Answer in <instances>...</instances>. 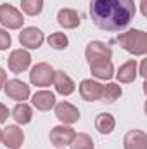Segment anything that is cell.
I'll return each mask as SVG.
<instances>
[{"label": "cell", "instance_id": "1", "mask_svg": "<svg viewBox=\"0 0 147 149\" xmlns=\"http://www.w3.org/2000/svg\"><path fill=\"white\" fill-rule=\"evenodd\" d=\"M88 12L99 30L121 31L133 21L137 5L133 0H90Z\"/></svg>", "mask_w": 147, "mask_h": 149}, {"label": "cell", "instance_id": "2", "mask_svg": "<svg viewBox=\"0 0 147 149\" xmlns=\"http://www.w3.org/2000/svg\"><path fill=\"white\" fill-rule=\"evenodd\" d=\"M119 47H123L132 56H146L147 54V33L142 30H128L116 37Z\"/></svg>", "mask_w": 147, "mask_h": 149}, {"label": "cell", "instance_id": "3", "mask_svg": "<svg viewBox=\"0 0 147 149\" xmlns=\"http://www.w3.org/2000/svg\"><path fill=\"white\" fill-rule=\"evenodd\" d=\"M0 24L7 30H21L24 24V16L10 3L0 5Z\"/></svg>", "mask_w": 147, "mask_h": 149}, {"label": "cell", "instance_id": "4", "mask_svg": "<svg viewBox=\"0 0 147 149\" xmlns=\"http://www.w3.org/2000/svg\"><path fill=\"white\" fill-rule=\"evenodd\" d=\"M54 68L47 63H38L37 66L31 68L30 71V83L35 87H50V83L54 81Z\"/></svg>", "mask_w": 147, "mask_h": 149}, {"label": "cell", "instance_id": "5", "mask_svg": "<svg viewBox=\"0 0 147 149\" xmlns=\"http://www.w3.org/2000/svg\"><path fill=\"white\" fill-rule=\"evenodd\" d=\"M85 57L90 63H95V61H111L112 57V49H111L107 43L101 42V40H94L90 42L87 47H85Z\"/></svg>", "mask_w": 147, "mask_h": 149}, {"label": "cell", "instance_id": "6", "mask_svg": "<svg viewBox=\"0 0 147 149\" xmlns=\"http://www.w3.org/2000/svg\"><path fill=\"white\" fill-rule=\"evenodd\" d=\"M7 66L14 74L24 73L31 66V54L26 49H16L10 52V56L7 59Z\"/></svg>", "mask_w": 147, "mask_h": 149}, {"label": "cell", "instance_id": "7", "mask_svg": "<svg viewBox=\"0 0 147 149\" xmlns=\"http://www.w3.org/2000/svg\"><path fill=\"white\" fill-rule=\"evenodd\" d=\"M3 92H5V95H7L9 99H12V101H16V102H24V101L31 95L28 83H24V81H21V80H17V78L7 80L5 85H3Z\"/></svg>", "mask_w": 147, "mask_h": 149}, {"label": "cell", "instance_id": "8", "mask_svg": "<svg viewBox=\"0 0 147 149\" xmlns=\"http://www.w3.org/2000/svg\"><path fill=\"white\" fill-rule=\"evenodd\" d=\"M45 42V35L40 28L35 26H28V28H23L21 33H19V43L24 47V49H30V50H35L40 49Z\"/></svg>", "mask_w": 147, "mask_h": 149}, {"label": "cell", "instance_id": "9", "mask_svg": "<svg viewBox=\"0 0 147 149\" xmlns=\"http://www.w3.org/2000/svg\"><path fill=\"white\" fill-rule=\"evenodd\" d=\"M74 134L76 132H74L71 127H68V125H57V127H54L50 130L49 139H50V144L52 146H55V148H66V146L71 144Z\"/></svg>", "mask_w": 147, "mask_h": 149}, {"label": "cell", "instance_id": "10", "mask_svg": "<svg viewBox=\"0 0 147 149\" xmlns=\"http://www.w3.org/2000/svg\"><path fill=\"white\" fill-rule=\"evenodd\" d=\"M102 83H99L97 80H92V78H87V80H81L80 81V95L83 101L87 102H95V101H101V95H102Z\"/></svg>", "mask_w": 147, "mask_h": 149}, {"label": "cell", "instance_id": "11", "mask_svg": "<svg viewBox=\"0 0 147 149\" xmlns=\"http://www.w3.org/2000/svg\"><path fill=\"white\" fill-rule=\"evenodd\" d=\"M54 113H55L57 120L62 125H73V123H76L80 120V111L71 102H64V101L62 102H55Z\"/></svg>", "mask_w": 147, "mask_h": 149}, {"label": "cell", "instance_id": "12", "mask_svg": "<svg viewBox=\"0 0 147 149\" xmlns=\"http://www.w3.org/2000/svg\"><path fill=\"white\" fill-rule=\"evenodd\" d=\"M2 142L7 149H19L24 142V132L17 125H9L2 130Z\"/></svg>", "mask_w": 147, "mask_h": 149}, {"label": "cell", "instance_id": "13", "mask_svg": "<svg viewBox=\"0 0 147 149\" xmlns=\"http://www.w3.org/2000/svg\"><path fill=\"white\" fill-rule=\"evenodd\" d=\"M54 87H55V92L57 94H61L62 97H68V95H71L74 92V81L73 78L69 76V74L66 73V71H55L54 73Z\"/></svg>", "mask_w": 147, "mask_h": 149}, {"label": "cell", "instance_id": "14", "mask_svg": "<svg viewBox=\"0 0 147 149\" xmlns=\"http://www.w3.org/2000/svg\"><path fill=\"white\" fill-rule=\"evenodd\" d=\"M57 23L64 30H74V28H78L81 24V17L74 9L64 7V9H61L57 12Z\"/></svg>", "mask_w": 147, "mask_h": 149}, {"label": "cell", "instance_id": "15", "mask_svg": "<svg viewBox=\"0 0 147 149\" xmlns=\"http://www.w3.org/2000/svg\"><path fill=\"white\" fill-rule=\"evenodd\" d=\"M125 149H147V135L144 130H130L123 137Z\"/></svg>", "mask_w": 147, "mask_h": 149}, {"label": "cell", "instance_id": "16", "mask_svg": "<svg viewBox=\"0 0 147 149\" xmlns=\"http://www.w3.org/2000/svg\"><path fill=\"white\" fill-rule=\"evenodd\" d=\"M55 95L50 90H38L37 94L31 95V104L38 111H50L55 106Z\"/></svg>", "mask_w": 147, "mask_h": 149}, {"label": "cell", "instance_id": "17", "mask_svg": "<svg viewBox=\"0 0 147 149\" xmlns=\"http://www.w3.org/2000/svg\"><path fill=\"white\" fill-rule=\"evenodd\" d=\"M118 78V83H132L135 81V78L139 76V70H137V61H126L125 64L119 66L118 73L114 74Z\"/></svg>", "mask_w": 147, "mask_h": 149}, {"label": "cell", "instance_id": "18", "mask_svg": "<svg viewBox=\"0 0 147 149\" xmlns=\"http://www.w3.org/2000/svg\"><path fill=\"white\" fill-rule=\"evenodd\" d=\"M90 73L97 80H111L114 76V66L111 61H95L90 63Z\"/></svg>", "mask_w": 147, "mask_h": 149}, {"label": "cell", "instance_id": "19", "mask_svg": "<svg viewBox=\"0 0 147 149\" xmlns=\"http://www.w3.org/2000/svg\"><path fill=\"white\" fill-rule=\"evenodd\" d=\"M12 118L16 120L17 125H28V123H31V120H33V109H31V106H28L24 102L16 104L14 109H12Z\"/></svg>", "mask_w": 147, "mask_h": 149}, {"label": "cell", "instance_id": "20", "mask_svg": "<svg viewBox=\"0 0 147 149\" xmlns=\"http://www.w3.org/2000/svg\"><path fill=\"white\" fill-rule=\"evenodd\" d=\"M95 128L104 134V135H109L112 134V130L116 128V120L111 113H99L97 118H95Z\"/></svg>", "mask_w": 147, "mask_h": 149}, {"label": "cell", "instance_id": "21", "mask_svg": "<svg viewBox=\"0 0 147 149\" xmlns=\"http://www.w3.org/2000/svg\"><path fill=\"white\" fill-rule=\"evenodd\" d=\"M121 94H123V90H121L119 83H106V85L102 87L101 101H104V102H107V104H112V102H116V101L121 97Z\"/></svg>", "mask_w": 147, "mask_h": 149}, {"label": "cell", "instance_id": "22", "mask_svg": "<svg viewBox=\"0 0 147 149\" xmlns=\"http://www.w3.org/2000/svg\"><path fill=\"white\" fill-rule=\"evenodd\" d=\"M47 43H49L52 49H55V50H64V49L69 45V40H68V35H66V33H62V31H55V33L49 35Z\"/></svg>", "mask_w": 147, "mask_h": 149}, {"label": "cell", "instance_id": "23", "mask_svg": "<svg viewBox=\"0 0 147 149\" xmlns=\"http://www.w3.org/2000/svg\"><path fill=\"white\" fill-rule=\"evenodd\" d=\"M21 9L26 16H38L43 10V0H21Z\"/></svg>", "mask_w": 147, "mask_h": 149}, {"label": "cell", "instance_id": "24", "mask_svg": "<svg viewBox=\"0 0 147 149\" xmlns=\"http://www.w3.org/2000/svg\"><path fill=\"white\" fill-rule=\"evenodd\" d=\"M69 146L71 149H94V141L88 134H74Z\"/></svg>", "mask_w": 147, "mask_h": 149}, {"label": "cell", "instance_id": "25", "mask_svg": "<svg viewBox=\"0 0 147 149\" xmlns=\"http://www.w3.org/2000/svg\"><path fill=\"white\" fill-rule=\"evenodd\" d=\"M12 45V37L7 30L0 28V50H7Z\"/></svg>", "mask_w": 147, "mask_h": 149}, {"label": "cell", "instance_id": "26", "mask_svg": "<svg viewBox=\"0 0 147 149\" xmlns=\"http://www.w3.org/2000/svg\"><path fill=\"white\" fill-rule=\"evenodd\" d=\"M7 118H9V108H7L5 104H2V102H0V125H2V123H5V121H7Z\"/></svg>", "mask_w": 147, "mask_h": 149}, {"label": "cell", "instance_id": "27", "mask_svg": "<svg viewBox=\"0 0 147 149\" xmlns=\"http://www.w3.org/2000/svg\"><path fill=\"white\" fill-rule=\"evenodd\" d=\"M5 81H7V71H5L3 68H0V90L3 88Z\"/></svg>", "mask_w": 147, "mask_h": 149}, {"label": "cell", "instance_id": "28", "mask_svg": "<svg viewBox=\"0 0 147 149\" xmlns=\"http://www.w3.org/2000/svg\"><path fill=\"white\" fill-rule=\"evenodd\" d=\"M0 142H2V130H0Z\"/></svg>", "mask_w": 147, "mask_h": 149}]
</instances>
